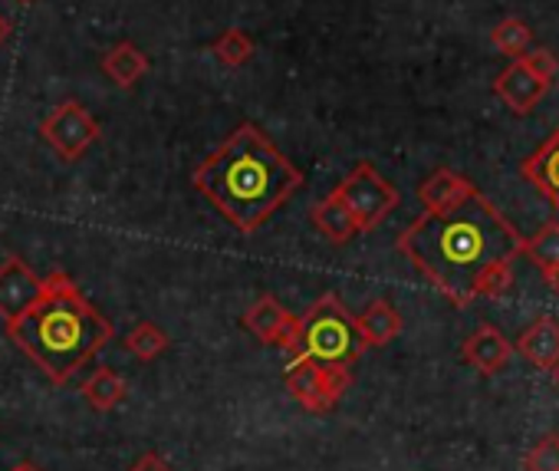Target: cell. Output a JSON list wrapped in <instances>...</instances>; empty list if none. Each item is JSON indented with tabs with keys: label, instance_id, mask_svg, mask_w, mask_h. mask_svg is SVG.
<instances>
[{
	"label": "cell",
	"instance_id": "20",
	"mask_svg": "<svg viewBox=\"0 0 559 471\" xmlns=\"http://www.w3.org/2000/svg\"><path fill=\"white\" fill-rule=\"evenodd\" d=\"M122 346H126L135 360H142V363H155L158 356H165V353H168L171 337H168L158 323L142 320V323H135V327L126 333Z\"/></svg>",
	"mask_w": 559,
	"mask_h": 471
},
{
	"label": "cell",
	"instance_id": "12",
	"mask_svg": "<svg viewBox=\"0 0 559 471\" xmlns=\"http://www.w3.org/2000/svg\"><path fill=\"white\" fill-rule=\"evenodd\" d=\"M520 175L559 211V129L533 155L523 158Z\"/></svg>",
	"mask_w": 559,
	"mask_h": 471
},
{
	"label": "cell",
	"instance_id": "19",
	"mask_svg": "<svg viewBox=\"0 0 559 471\" xmlns=\"http://www.w3.org/2000/svg\"><path fill=\"white\" fill-rule=\"evenodd\" d=\"M520 255L530 258V264L539 271V274H549L559 268V221H549L543 224L533 238H523L520 245Z\"/></svg>",
	"mask_w": 559,
	"mask_h": 471
},
{
	"label": "cell",
	"instance_id": "10",
	"mask_svg": "<svg viewBox=\"0 0 559 471\" xmlns=\"http://www.w3.org/2000/svg\"><path fill=\"white\" fill-rule=\"evenodd\" d=\"M44 287V278L34 274V268L21 255H8L0 261V320H14L24 314Z\"/></svg>",
	"mask_w": 559,
	"mask_h": 471
},
{
	"label": "cell",
	"instance_id": "24",
	"mask_svg": "<svg viewBox=\"0 0 559 471\" xmlns=\"http://www.w3.org/2000/svg\"><path fill=\"white\" fill-rule=\"evenodd\" d=\"M129 471H171V464H168L158 451H142V455L132 461Z\"/></svg>",
	"mask_w": 559,
	"mask_h": 471
},
{
	"label": "cell",
	"instance_id": "13",
	"mask_svg": "<svg viewBox=\"0 0 559 471\" xmlns=\"http://www.w3.org/2000/svg\"><path fill=\"white\" fill-rule=\"evenodd\" d=\"M99 70H103V76H106L112 86H119V90H132L135 83H142V80L148 76L152 60H148V54H145V50H139L135 44L119 40L116 47H109V50L103 54Z\"/></svg>",
	"mask_w": 559,
	"mask_h": 471
},
{
	"label": "cell",
	"instance_id": "3",
	"mask_svg": "<svg viewBox=\"0 0 559 471\" xmlns=\"http://www.w3.org/2000/svg\"><path fill=\"white\" fill-rule=\"evenodd\" d=\"M4 327L11 343L53 386H67L116 337L109 317L83 297L67 271H50L37 301Z\"/></svg>",
	"mask_w": 559,
	"mask_h": 471
},
{
	"label": "cell",
	"instance_id": "7",
	"mask_svg": "<svg viewBox=\"0 0 559 471\" xmlns=\"http://www.w3.org/2000/svg\"><path fill=\"white\" fill-rule=\"evenodd\" d=\"M346 208L353 211L356 224H359V234H369L376 231L399 204H402V195L399 188L379 175V168L372 162H359L336 188H333Z\"/></svg>",
	"mask_w": 559,
	"mask_h": 471
},
{
	"label": "cell",
	"instance_id": "15",
	"mask_svg": "<svg viewBox=\"0 0 559 471\" xmlns=\"http://www.w3.org/2000/svg\"><path fill=\"white\" fill-rule=\"evenodd\" d=\"M477 191V185L451 168H438L431 172L421 185H418V201L425 211H441V208H451L464 198H471Z\"/></svg>",
	"mask_w": 559,
	"mask_h": 471
},
{
	"label": "cell",
	"instance_id": "18",
	"mask_svg": "<svg viewBox=\"0 0 559 471\" xmlns=\"http://www.w3.org/2000/svg\"><path fill=\"white\" fill-rule=\"evenodd\" d=\"M83 396H86V402H90L96 412H112V409H119V405L126 402L129 382H126L116 369L103 366V369H96V373L83 382Z\"/></svg>",
	"mask_w": 559,
	"mask_h": 471
},
{
	"label": "cell",
	"instance_id": "11",
	"mask_svg": "<svg viewBox=\"0 0 559 471\" xmlns=\"http://www.w3.org/2000/svg\"><path fill=\"white\" fill-rule=\"evenodd\" d=\"M513 356V343L493 327V323H480L464 343H461V360L467 366H474L480 376H493L500 373Z\"/></svg>",
	"mask_w": 559,
	"mask_h": 471
},
{
	"label": "cell",
	"instance_id": "21",
	"mask_svg": "<svg viewBox=\"0 0 559 471\" xmlns=\"http://www.w3.org/2000/svg\"><path fill=\"white\" fill-rule=\"evenodd\" d=\"M211 54H214V60H217L221 67L237 70V67H247V63L253 60L257 44H253V37L243 34L240 27H227V31H221V34L211 40Z\"/></svg>",
	"mask_w": 559,
	"mask_h": 471
},
{
	"label": "cell",
	"instance_id": "6",
	"mask_svg": "<svg viewBox=\"0 0 559 471\" xmlns=\"http://www.w3.org/2000/svg\"><path fill=\"white\" fill-rule=\"evenodd\" d=\"M559 70V60L549 50H526L523 57H516L497 80H493V93L503 99V106L516 116H530L543 96L552 86V76Z\"/></svg>",
	"mask_w": 559,
	"mask_h": 471
},
{
	"label": "cell",
	"instance_id": "4",
	"mask_svg": "<svg viewBox=\"0 0 559 471\" xmlns=\"http://www.w3.org/2000/svg\"><path fill=\"white\" fill-rule=\"evenodd\" d=\"M366 343L356 330V317L336 294H323L300 314V346L297 353L323 363V366H349L362 356ZM294 353V356H297Z\"/></svg>",
	"mask_w": 559,
	"mask_h": 471
},
{
	"label": "cell",
	"instance_id": "23",
	"mask_svg": "<svg viewBox=\"0 0 559 471\" xmlns=\"http://www.w3.org/2000/svg\"><path fill=\"white\" fill-rule=\"evenodd\" d=\"M526 471H559V432L543 435L526 455H523Z\"/></svg>",
	"mask_w": 559,
	"mask_h": 471
},
{
	"label": "cell",
	"instance_id": "14",
	"mask_svg": "<svg viewBox=\"0 0 559 471\" xmlns=\"http://www.w3.org/2000/svg\"><path fill=\"white\" fill-rule=\"evenodd\" d=\"M513 350L530 360L536 369H549L559 363V320L556 317H536L513 343Z\"/></svg>",
	"mask_w": 559,
	"mask_h": 471
},
{
	"label": "cell",
	"instance_id": "28",
	"mask_svg": "<svg viewBox=\"0 0 559 471\" xmlns=\"http://www.w3.org/2000/svg\"><path fill=\"white\" fill-rule=\"evenodd\" d=\"M11 471H40L37 464H31V461H21V464H14Z\"/></svg>",
	"mask_w": 559,
	"mask_h": 471
},
{
	"label": "cell",
	"instance_id": "8",
	"mask_svg": "<svg viewBox=\"0 0 559 471\" xmlns=\"http://www.w3.org/2000/svg\"><path fill=\"white\" fill-rule=\"evenodd\" d=\"M40 136L63 162H80L103 139V126L93 119V113L83 103L63 99L50 116H44Z\"/></svg>",
	"mask_w": 559,
	"mask_h": 471
},
{
	"label": "cell",
	"instance_id": "29",
	"mask_svg": "<svg viewBox=\"0 0 559 471\" xmlns=\"http://www.w3.org/2000/svg\"><path fill=\"white\" fill-rule=\"evenodd\" d=\"M17 4H34V0H17Z\"/></svg>",
	"mask_w": 559,
	"mask_h": 471
},
{
	"label": "cell",
	"instance_id": "5",
	"mask_svg": "<svg viewBox=\"0 0 559 471\" xmlns=\"http://www.w3.org/2000/svg\"><path fill=\"white\" fill-rule=\"evenodd\" d=\"M284 382H287V392L310 415H326L340 405V399L353 386V369L349 366H323V363L297 353V356H287Z\"/></svg>",
	"mask_w": 559,
	"mask_h": 471
},
{
	"label": "cell",
	"instance_id": "1",
	"mask_svg": "<svg viewBox=\"0 0 559 471\" xmlns=\"http://www.w3.org/2000/svg\"><path fill=\"white\" fill-rule=\"evenodd\" d=\"M523 234L480 191L441 208L421 211L395 242V251L454 307L474 301H503L513 287V264Z\"/></svg>",
	"mask_w": 559,
	"mask_h": 471
},
{
	"label": "cell",
	"instance_id": "26",
	"mask_svg": "<svg viewBox=\"0 0 559 471\" xmlns=\"http://www.w3.org/2000/svg\"><path fill=\"white\" fill-rule=\"evenodd\" d=\"M8 37H11V21H8L4 14H0V47H4Z\"/></svg>",
	"mask_w": 559,
	"mask_h": 471
},
{
	"label": "cell",
	"instance_id": "16",
	"mask_svg": "<svg viewBox=\"0 0 559 471\" xmlns=\"http://www.w3.org/2000/svg\"><path fill=\"white\" fill-rule=\"evenodd\" d=\"M310 217H313V227L323 234L326 242H333V245H349L356 234H359V224H356L353 211L346 208V201L336 191H330L323 201H317L313 211H310Z\"/></svg>",
	"mask_w": 559,
	"mask_h": 471
},
{
	"label": "cell",
	"instance_id": "2",
	"mask_svg": "<svg viewBox=\"0 0 559 471\" xmlns=\"http://www.w3.org/2000/svg\"><path fill=\"white\" fill-rule=\"evenodd\" d=\"M191 185L240 234H257L300 188L304 172L273 145V139L240 122L194 172Z\"/></svg>",
	"mask_w": 559,
	"mask_h": 471
},
{
	"label": "cell",
	"instance_id": "22",
	"mask_svg": "<svg viewBox=\"0 0 559 471\" xmlns=\"http://www.w3.org/2000/svg\"><path fill=\"white\" fill-rule=\"evenodd\" d=\"M490 44H493L503 57L516 60V57H523V54L530 50L533 31H530V24L520 21V17H503V21L490 31Z\"/></svg>",
	"mask_w": 559,
	"mask_h": 471
},
{
	"label": "cell",
	"instance_id": "9",
	"mask_svg": "<svg viewBox=\"0 0 559 471\" xmlns=\"http://www.w3.org/2000/svg\"><path fill=\"white\" fill-rule=\"evenodd\" d=\"M240 320H243V327H247L260 343L280 346L287 356L297 353V346H300V317L290 314L273 294L257 297V301L243 310Z\"/></svg>",
	"mask_w": 559,
	"mask_h": 471
},
{
	"label": "cell",
	"instance_id": "27",
	"mask_svg": "<svg viewBox=\"0 0 559 471\" xmlns=\"http://www.w3.org/2000/svg\"><path fill=\"white\" fill-rule=\"evenodd\" d=\"M549 379H552V386L559 389V363H552V366H549Z\"/></svg>",
	"mask_w": 559,
	"mask_h": 471
},
{
	"label": "cell",
	"instance_id": "17",
	"mask_svg": "<svg viewBox=\"0 0 559 471\" xmlns=\"http://www.w3.org/2000/svg\"><path fill=\"white\" fill-rule=\"evenodd\" d=\"M356 330L369 346H389L399 333H402V314L389 304V301H372L359 317H356Z\"/></svg>",
	"mask_w": 559,
	"mask_h": 471
},
{
	"label": "cell",
	"instance_id": "25",
	"mask_svg": "<svg viewBox=\"0 0 559 471\" xmlns=\"http://www.w3.org/2000/svg\"><path fill=\"white\" fill-rule=\"evenodd\" d=\"M543 281H546V287L559 297V268H556V271H549V274H543Z\"/></svg>",
	"mask_w": 559,
	"mask_h": 471
}]
</instances>
